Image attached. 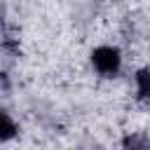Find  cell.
<instances>
[{"label": "cell", "mask_w": 150, "mask_h": 150, "mask_svg": "<svg viewBox=\"0 0 150 150\" xmlns=\"http://www.w3.org/2000/svg\"><path fill=\"white\" fill-rule=\"evenodd\" d=\"M91 63H94V68H96L101 75L112 77V75H117L120 68H122V54H120L117 47L103 45V47H96V49L91 52Z\"/></svg>", "instance_id": "1"}, {"label": "cell", "mask_w": 150, "mask_h": 150, "mask_svg": "<svg viewBox=\"0 0 150 150\" xmlns=\"http://www.w3.org/2000/svg\"><path fill=\"white\" fill-rule=\"evenodd\" d=\"M14 136H16V124L9 117V112L0 108V141H9Z\"/></svg>", "instance_id": "2"}, {"label": "cell", "mask_w": 150, "mask_h": 150, "mask_svg": "<svg viewBox=\"0 0 150 150\" xmlns=\"http://www.w3.org/2000/svg\"><path fill=\"white\" fill-rule=\"evenodd\" d=\"M136 89L141 98L150 101V68H143L136 73Z\"/></svg>", "instance_id": "3"}, {"label": "cell", "mask_w": 150, "mask_h": 150, "mask_svg": "<svg viewBox=\"0 0 150 150\" xmlns=\"http://www.w3.org/2000/svg\"><path fill=\"white\" fill-rule=\"evenodd\" d=\"M124 150H150V148H148V143H145L143 136L131 134V136L124 138Z\"/></svg>", "instance_id": "4"}]
</instances>
